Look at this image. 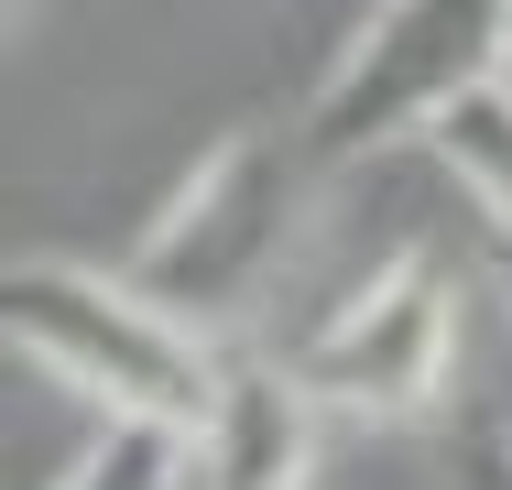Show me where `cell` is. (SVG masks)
Instances as JSON below:
<instances>
[{
    "instance_id": "obj_1",
    "label": "cell",
    "mask_w": 512,
    "mask_h": 490,
    "mask_svg": "<svg viewBox=\"0 0 512 490\" xmlns=\"http://www.w3.org/2000/svg\"><path fill=\"white\" fill-rule=\"evenodd\" d=\"M316 186H327V164L306 153V131H284V120L218 131L197 153V175L131 240V284H153L175 316H197L218 349H240L262 327V305L284 294L295 251H306Z\"/></svg>"
},
{
    "instance_id": "obj_2",
    "label": "cell",
    "mask_w": 512,
    "mask_h": 490,
    "mask_svg": "<svg viewBox=\"0 0 512 490\" xmlns=\"http://www.w3.org/2000/svg\"><path fill=\"white\" fill-rule=\"evenodd\" d=\"M0 338L44 382H66L88 414H109V425H164V436H186L207 414L218 360H229L197 316H175L153 284H131V262L99 273V262H55V251L11 262Z\"/></svg>"
},
{
    "instance_id": "obj_3",
    "label": "cell",
    "mask_w": 512,
    "mask_h": 490,
    "mask_svg": "<svg viewBox=\"0 0 512 490\" xmlns=\"http://www.w3.org/2000/svg\"><path fill=\"white\" fill-rule=\"evenodd\" d=\"M502 44H512V0H371V22L306 88L295 131L327 175L436 142L480 88H502Z\"/></svg>"
},
{
    "instance_id": "obj_4",
    "label": "cell",
    "mask_w": 512,
    "mask_h": 490,
    "mask_svg": "<svg viewBox=\"0 0 512 490\" xmlns=\"http://www.w3.org/2000/svg\"><path fill=\"white\" fill-rule=\"evenodd\" d=\"M349 425H436L458 392V284L436 251H393L284 349Z\"/></svg>"
},
{
    "instance_id": "obj_5",
    "label": "cell",
    "mask_w": 512,
    "mask_h": 490,
    "mask_svg": "<svg viewBox=\"0 0 512 490\" xmlns=\"http://www.w3.org/2000/svg\"><path fill=\"white\" fill-rule=\"evenodd\" d=\"M316 447H327L316 382L284 349L240 338L218 360L207 414L186 425V490H316Z\"/></svg>"
},
{
    "instance_id": "obj_6",
    "label": "cell",
    "mask_w": 512,
    "mask_h": 490,
    "mask_svg": "<svg viewBox=\"0 0 512 490\" xmlns=\"http://www.w3.org/2000/svg\"><path fill=\"white\" fill-rule=\"evenodd\" d=\"M425 153H436L447 186L480 207V240H512V88H480Z\"/></svg>"
},
{
    "instance_id": "obj_7",
    "label": "cell",
    "mask_w": 512,
    "mask_h": 490,
    "mask_svg": "<svg viewBox=\"0 0 512 490\" xmlns=\"http://www.w3.org/2000/svg\"><path fill=\"white\" fill-rule=\"evenodd\" d=\"M55 490H186V436H164V425H109Z\"/></svg>"
},
{
    "instance_id": "obj_8",
    "label": "cell",
    "mask_w": 512,
    "mask_h": 490,
    "mask_svg": "<svg viewBox=\"0 0 512 490\" xmlns=\"http://www.w3.org/2000/svg\"><path fill=\"white\" fill-rule=\"evenodd\" d=\"M425 490H512V425H491V414L436 425V447H425Z\"/></svg>"
},
{
    "instance_id": "obj_9",
    "label": "cell",
    "mask_w": 512,
    "mask_h": 490,
    "mask_svg": "<svg viewBox=\"0 0 512 490\" xmlns=\"http://www.w3.org/2000/svg\"><path fill=\"white\" fill-rule=\"evenodd\" d=\"M491 251V284H502V305H512V240H480Z\"/></svg>"
},
{
    "instance_id": "obj_10",
    "label": "cell",
    "mask_w": 512,
    "mask_h": 490,
    "mask_svg": "<svg viewBox=\"0 0 512 490\" xmlns=\"http://www.w3.org/2000/svg\"><path fill=\"white\" fill-rule=\"evenodd\" d=\"M502 88H512V44H502Z\"/></svg>"
}]
</instances>
